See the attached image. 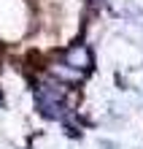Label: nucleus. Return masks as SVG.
<instances>
[{
  "label": "nucleus",
  "instance_id": "1",
  "mask_svg": "<svg viewBox=\"0 0 143 149\" xmlns=\"http://www.w3.org/2000/svg\"><path fill=\"white\" fill-rule=\"evenodd\" d=\"M46 71L51 79H57V81L62 84H78V81H84V73L86 71H78V68H73L70 63H65V60H51V63L46 65Z\"/></svg>",
  "mask_w": 143,
  "mask_h": 149
},
{
  "label": "nucleus",
  "instance_id": "2",
  "mask_svg": "<svg viewBox=\"0 0 143 149\" xmlns=\"http://www.w3.org/2000/svg\"><path fill=\"white\" fill-rule=\"evenodd\" d=\"M62 60L70 63L73 68H78V71H86V68L92 65V52H89L84 43H76V46H70L65 54H62Z\"/></svg>",
  "mask_w": 143,
  "mask_h": 149
}]
</instances>
